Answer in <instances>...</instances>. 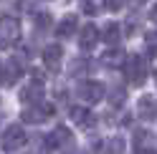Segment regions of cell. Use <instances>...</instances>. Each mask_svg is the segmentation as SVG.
Listing matches in <instances>:
<instances>
[{
	"label": "cell",
	"instance_id": "cell-1",
	"mask_svg": "<svg viewBox=\"0 0 157 154\" xmlns=\"http://www.w3.org/2000/svg\"><path fill=\"white\" fill-rule=\"evenodd\" d=\"M124 73H127V79H129L132 86H142L147 81V76H150V63H147V58L140 56V53L127 56L124 58Z\"/></svg>",
	"mask_w": 157,
	"mask_h": 154
},
{
	"label": "cell",
	"instance_id": "cell-2",
	"mask_svg": "<svg viewBox=\"0 0 157 154\" xmlns=\"http://www.w3.org/2000/svg\"><path fill=\"white\" fill-rule=\"evenodd\" d=\"M0 144H3V152H18L21 147H25L28 144V134L25 129L21 127V124H10L5 131H3V139H0Z\"/></svg>",
	"mask_w": 157,
	"mask_h": 154
},
{
	"label": "cell",
	"instance_id": "cell-3",
	"mask_svg": "<svg viewBox=\"0 0 157 154\" xmlns=\"http://www.w3.org/2000/svg\"><path fill=\"white\" fill-rule=\"evenodd\" d=\"M21 38V20L13 15L0 18V48H10Z\"/></svg>",
	"mask_w": 157,
	"mask_h": 154
},
{
	"label": "cell",
	"instance_id": "cell-4",
	"mask_svg": "<svg viewBox=\"0 0 157 154\" xmlns=\"http://www.w3.org/2000/svg\"><path fill=\"white\" fill-rule=\"evenodd\" d=\"M23 71H25V63H23V58L21 56H13V58H8L5 61V66L0 68V86H13L18 79L23 76Z\"/></svg>",
	"mask_w": 157,
	"mask_h": 154
},
{
	"label": "cell",
	"instance_id": "cell-5",
	"mask_svg": "<svg viewBox=\"0 0 157 154\" xmlns=\"http://www.w3.org/2000/svg\"><path fill=\"white\" fill-rule=\"evenodd\" d=\"M53 106L51 104H33V106H25L23 109V121L25 124H41V121H46L48 116H53Z\"/></svg>",
	"mask_w": 157,
	"mask_h": 154
},
{
	"label": "cell",
	"instance_id": "cell-6",
	"mask_svg": "<svg viewBox=\"0 0 157 154\" xmlns=\"http://www.w3.org/2000/svg\"><path fill=\"white\" fill-rule=\"evenodd\" d=\"M76 94L81 96L86 104H96V101L104 99V83H101V81H84V83L76 89Z\"/></svg>",
	"mask_w": 157,
	"mask_h": 154
},
{
	"label": "cell",
	"instance_id": "cell-7",
	"mask_svg": "<svg viewBox=\"0 0 157 154\" xmlns=\"http://www.w3.org/2000/svg\"><path fill=\"white\" fill-rule=\"evenodd\" d=\"M99 41H101V38H99V28H96L94 23H86V25L81 28V33H78V48L89 53V51L96 48Z\"/></svg>",
	"mask_w": 157,
	"mask_h": 154
},
{
	"label": "cell",
	"instance_id": "cell-8",
	"mask_svg": "<svg viewBox=\"0 0 157 154\" xmlns=\"http://www.w3.org/2000/svg\"><path fill=\"white\" fill-rule=\"evenodd\" d=\"M61 58H63V48L58 43H51V46L43 48V66L51 73H56L58 68H61Z\"/></svg>",
	"mask_w": 157,
	"mask_h": 154
},
{
	"label": "cell",
	"instance_id": "cell-9",
	"mask_svg": "<svg viewBox=\"0 0 157 154\" xmlns=\"http://www.w3.org/2000/svg\"><path fill=\"white\" fill-rule=\"evenodd\" d=\"M21 101L23 104H41L43 101V81H41V76H36V79L21 91Z\"/></svg>",
	"mask_w": 157,
	"mask_h": 154
},
{
	"label": "cell",
	"instance_id": "cell-10",
	"mask_svg": "<svg viewBox=\"0 0 157 154\" xmlns=\"http://www.w3.org/2000/svg\"><path fill=\"white\" fill-rule=\"evenodd\" d=\"M137 116L144 119V121H152L157 116V99L155 96H140V101H137Z\"/></svg>",
	"mask_w": 157,
	"mask_h": 154
},
{
	"label": "cell",
	"instance_id": "cell-11",
	"mask_svg": "<svg viewBox=\"0 0 157 154\" xmlns=\"http://www.w3.org/2000/svg\"><path fill=\"white\" fill-rule=\"evenodd\" d=\"M74 141V137H71V131H68V127H56L51 134H48V147L51 149H61V147H68V144Z\"/></svg>",
	"mask_w": 157,
	"mask_h": 154
},
{
	"label": "cell",
	"instance_id": "cell-12",
	"mask_svg": "<svg viewBox=\"0 0 157 154\" xmlns=\"http://www.w3.org/2000/svg\"><path fill=\"white\" fill-rule=\"evenodd\" d=\"M71 121L76 124V127H81V129H91L94 127V114L89 109H84V106H71Z\"/></svg>",
	"mask_w": 157,
	"mask_h": 154
},
{
	"label": "cell",
	"instance_id": "cell-13",
	"mask_svg": "<svg viewBox=\"0 0 157 154\" xmlns=\"http://www.w3.org/2000/svg\"><path fill=\"white\" fill-rule=\"evenodd\" d=\"M134 154H157L155 149V141L147 131H137L134 137Z\"/></svg>",
	"mask_w": 157,
	"mask_h": 154
},
{
	"label": "cell",
	"instance_id": "cell-14",
	"mask_svg": "<svg viewBox=\"0 0 157 154\" xmlns=\"http://www.w3.org/2000/svg\"><path fill=\"white\" fill-rule=\"evenodd\" d=\"M99 38L106 41L109 46H114V43H119V38H122V28L117 25V23H106L104 31H99Z\"/></svg>",
	"mask_w": 157,
	"mask_h": 154
},
{
	"label": "cell",
	"instance_id": "cell-15",
	"mask_svg": "<svg viewBox=\"0 0 157 154\" xmlns=\"http://www.w3.org/2000/svg\"><path fill=\"white\" fill-rule=\"evenodd\" d=\"M76 15H66L61 23L56 25V35H61V38H71L74 33H76Z\"/></svg>",
	"mask_w": 157,
	"mask_h": 154
},
{
	"label": "cell",
	"instance_id": "cell-16",
	"mask_svg": "<svg viewBox=\"0 0 157 154\" xmlns=\"http://www.w3.org/2000/svg\"><path fill=\"white\" fill-rule=\"evenodd\" d=\"M101 154H124V139H122V137H112V139H106Z\"/></svg>",
	"mask_w": 157,
	"mask_h": 154
},
{
	"label": "cell",
	"instance_id": "cell-17",
	"mask_svg": "<svg viewBox=\"0 0 157 154\" xmlns=\"http://www.w3.org/2000/svg\"><path fill=\"white\" fill-rule=\"evenodd\" d=\"M101 63H104V66H122V63H124V53L119 51V48L106 51V53L101 56Z\"/></svg>",
	"mask_w": 157,
	"mask_h": 154
},
{
	"label": "cell",
	"instance_id": "cell-18",
	"mask_svg": "<svg viewBox=\"0 0 157 154\" xmlns=\"http://www.w3.org/2000/svg\"><path fill=\"white\" fill-rule=\"evenodd\" d=\"M109 101H112V106H122L124 104V89H114L112 96H109Z\"/></svg>",
	"mask_w": 157,
	"mask_h": 154
},
{
	"label": "cell",
	"instance_id": "cell-19",
	"mask_svg": "<svg viewBox=\"0 0 157 154\" xmlns=\"http://www.w3.org/2000/svg\"><path fill=\"white\" fill-rule=\"evenodd\" d=\"M36 25L41 28V31L48 28V25H51V15H48V13H38V15H36Z\"/></svg>",
	"mask_w": 157,
	"mask_h": 154
},
{
	"label": "cell",
	"instance_id": "cell-20",
	"mask_svg": "<svg viewBox=\"0 0 157 154\" xmlns=\"http://www.w3.org/2000/svg\"><path fill=\"white\" fill-rule=\"evenodd\" d=\"M86 71V61H74L71 63V76H84Z\"/></svg>",
	"mask_w": 157,
	"mask_h": 154
},
{
	"label": "cell",
	"instance_id": "cell-21",
	"mask_svg": "<svg viewBox=\"0 0 157 154\" xmlns=\"http://www.w3.org/2000/svg\"><path fill=\"white\" fill-rule=\"evenodd\" d=\"M124 3H127V0H104V5L109 8V10H122Z\"/></svg>",
	"mask_w": 157,
	"mask_h": 154
},
{
	"label": "cell",
	"instance_id": "cell-22",
	"mask_svg": "<svg viewBox=\"0 0 157 154\" xmlns=\"http://www.w3.org/2000/svg\"><path fill=\"white\" fill-rule=\"evenodd\" d=\"M147 48H155V51H157V33L147 35Z\"/></svg>",
	"mask_w": 157,
	"mask_h": 154
},
{
	"label": "cell",
	"instance_id": "cell-23",
	"mask_svg": "<svg viewBox=\"0 0 157 154\" xmlns=\"http://www.w3.org/2000/svg\"><path fill=\"white\" fill-rule=\"evenodd\" d=\"M66 154H81V152H78V149H74V152H66Z\"/></svg>",
	"mask_w": 157,
	"mask_h": 154
},
{
	"label": "cell",
	"instance_id": "cell-24",
	"mask_svg": "<svg viewBox=\"0 0 157 154\" xmlns=\"http://www.w3.org/2000/svg\"><path fill=\"white\" fill-rule=\"evenodd\" d=\"M0 116H3V99H0Z\"/></svg>",
	"mask_w": 157,
	"mask_h": 154
},
{
	"label": "cell",
	"instance_id": "cell-25",
	"mask_svg": "<svg viewBox=\"0 0 157 154\" xmlns=\"http://www.w3.org/2000/svg\"><path fill=\"white\" fill-rule=\"evenodd\" d=\"M155 15H157V5H155Z\"/></svg>",
	"mask_w": 157,
	"mask_h": 154
},
{
	"label": "cell",
	"instance_id": "cell-26",
	"mask_svg": "<svg viewBox=\"0 0 157 154\" xmlns=\"http://www.w3.org/2000/svg\"><path fill=\"white\" fill-rule=\"evenodd\" d=\"M155 81H157V73H155Z\"/></svg>",
	"mask_w": 157,
	"mask_h": 154
}]
</instances>
